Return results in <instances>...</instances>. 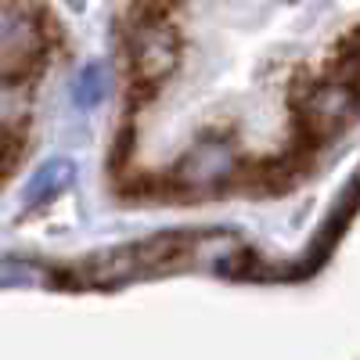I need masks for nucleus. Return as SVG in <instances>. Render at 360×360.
Instances as JSON below:
<instances>
[]
</instances>
